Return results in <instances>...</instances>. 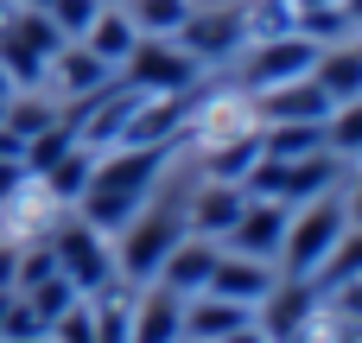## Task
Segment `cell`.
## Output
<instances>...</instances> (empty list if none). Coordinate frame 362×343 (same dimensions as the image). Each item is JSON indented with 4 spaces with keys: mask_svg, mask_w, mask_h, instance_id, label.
Listing matches in <instances>:
<instances>
[{
    "mask_svg": "<svg viewBox=\"0 0 362 343\" xmlns=\"http://www.w3.org/2000/svg\"><path fill=\"white\" fill-rule=\"evenodd\" d=\"M185 140H191V134H178V140H153V146H108V153L95 159L89 185H83V197H76V216H83L89 229L115 236V229L153 197L159 172L172 165V153H178Z\"/></svg>",
    "mask_w": 362,
    "mask_h": 343,
    "instance_id": "obj_1",
    "label": "cell"
},
{
    "mask_svg": "<svg viewBox=\"0 0 362 343\" xmlns=\"http://www.w3.org/2000/svg\"><path fill=\"white\" fill-rule=\"evenodd\" d=\"M350 236V210H344V197L337 191H325V197H312V204H299L293 216H286V242H280V274L286 280H305V274H318V261L337 248Z\"/></svg>",
    "mask_w": 362,
    "mask_h": 343,
    "instance_id": "obj_2",
    "label": "cell"
},
{
    "mask_svg": "<svg viewBox=\"0 0 362 343\" xmlns=\"http://www.w3.org/2000/svg\"><path fill=\"white\" fill-rule=\"evenodd\" d=\"M45 248H51V267L83 293V299H95L102 286H115V261H108V242H102V229H89L83 216H51V229H45Z\"/></svg>",
    "mask_w": 362,
    "mask_h": 343,
    "instance_id": "obj_3",
    "label": "cell"
},
{
    "mask_svg": "<svg viewBox=\"0 0 362 343\" xmlns=\"http://www.w3.org/2000/svg\"><path fill=\"white\" fill-rule=\"evenodd\" d=\"M121 229H127V236H121L115 274H121V280H134V286H153L159 261H165V255H172V242L185 236V204H159V210H146V204H140Z\"/></svg>",
    "mask_w": 362,
    "mask_h": 343,
    "instance_id": "obj_4",
    "label": "cell"
},
{
    "mask_svg": "<svg viewBox=\"0 0 362 343\" xmlns=\"http://www.w3.org/2000/svg\"><path fill=\"white\" fill-rule=\"evenodd\" d=\"M235 57H242V64H235V83H229V89L255 95V89H274V83H286V76H305L312 57H318V38H305V32H274V38H248Z\"/></svg>",
    "mask_w": 362,
    "mask_h": 343,
    "instance_id": "obj_5",
    "label": "cell"
},
{
    "mask_svg": "<svg viewBox=\"0 0 362 343\" xmlns=\"http://www.w3.org/2000/svg\"><path fill=\"white\" fill-rule=\"evenodd\" d=\"M197 57L191 51H178V38H153V32H140L134 38V51L115 64V76L127 83V89H140V95H172V89H191L197 83Z\"/></svg>",
    "mask_w": 362,
    "mask_h": 343,
    "instance_id": "obj_6",
    "label": "cell"
},
{
    "mask_svg": "<svg viewBox=\"0 0 362 343\" xmlns=\"http://www.w3.org/2000/svg\"><path fill=\"white\" fill-rule=\"evenodd\" d=\"M172 38H178V51H191L197 64H229V57L248 45V19H242V6H216V13H197V6H191Z\"/></svg>",
    "mask_w": 362,
    "mask_h": 343,
    "instance_id": "obj_7",
    "label": "cell"
},
{
    "mask_svg": "<svg viewBox=\"0 0 362 343\" xmlns=\"http://www.w3.org/2000/svg\"><path fill=\"white\" fill-rule=\"evenodd\" d=\"M286 216H293L286 204H274V197H248V204H242V216L229 223L223 248H229V255H248V261H280Z\"/></svg>",
    "mask_w": 362,
    "mask_h": 343,
    "instance_id": "obj_8",
    "label": "cell"
},
{
    "mask_svg": "<svg viewBox=\"0 0 362 343\" xmlns=\"http://www.w3.org/2000/svg\"><path fill=\"white\" fill-rule=\"evenodd\" d=\"M108 83H115V70H108L89 45H76V38H64V45L51 51V64H45V89H51L57 102H83V95L108 89Z\"/></svg>",
    "mask_w": 362,
    "mask_h": 343,
    "instance_id": "obj_9",
    "label": "cell"
},
{
    "mask_svg": "<svg viewBox=\"0 0 362 343\" xmlns=\"http://www.w3.org/2000/svg\"><path fill=\"white\" fill-rule=\"evenodd\" d=\"M248 108H255L261 127H267V121H325V115H331V95H325L312 76H286V83H274V89H255Z\"/></svg>",
    "mask_w": 362,
    "mask_h": 343,
    "instance_id": "obj_10",
    "label": "cell"
},
{
    "mask_svg": "<svg viewBox=\"0 0 362 343\" xmlns=\"http://www.w3.org/2000/svg\"><path fill=\"white\" fill-rule=\"evenodd\" d=\"M280 280V267L274 261H248V255H216V267H210V280H204V293H216V299H235V306H261L267 299V286Z\"/></svg>",
    "mask_w": 362,
    "mask_h": 343,
    "instance_id": "obj_11",
    "label": "cell"
},
{
    "mask_svg": "<svg viewBox=\"0 0 362 343\" xmlns=\"http://www.w3.org/2000/svg\"><path fill=\"white\" fill-rule=\"evenodd\" d=\"M242 204H248V191H242V185H229V178H204V185H197V197L185 204V229H191V236L223 242V236H229V223L242 216Z\"/></svg>",
    "mask_w": 362,
    "mask_h": 343,
    "instance_id": "obj_12",
    "label": "cell"
},
{
    "mask_svg": "<svg viewBox=\"0 0 362 343\" xmlns=\"http://www.w3.org/2000/svg\"><path fill=\"white\" fill-rule=\"evenodd\" d=\"M216 255H223V248H216L210 236H191V229H185V236L172 242V255L159 261V274H153V280H159V286H172L178 299H191V293H204V280H210Z\"/></svg>",
    "mask_w": 362,
    "mask_h": 343,
    "instance_id": "obj_13",
    "label": "cell"
},
{
    "mask_svg": "<svg viewBox=\"0 0 362 343\" xmlns=\"http://www.w3.org/2000/svg\"><path fill=\"white\" fill-rule=\"evenodd\" d=\"M185 299L172 293V286H153V293H140L134 299V318H127V343H178L185 331Z\"/></svg>",
    "mask_w": 362,
    "mask_h": 343,
    "instance_id": "obj_14",
    "label": "cell"
},
{
    "mask_svg": "<svg viewBox=\"0 0 362 343\" xmlns=\"http://www.w3.org/2000/svg\"><path fill=\"white\" fill-rule=\"evenodd\" d=\"M242 325H255V306H235V299H216V293H191L178 331L197 337V343H223L229 331H242Z\"/></svg>",
    "mask_w": 362,
    "mask_h": 343,
    "instance_id": "obj_15",
    "label": "cell"
},
{
    "mask_svg": "<svg viewBox=\"0 0 362 343\" xmlns=\"http://www.w3.org/2000/svg\"><path fill=\"white\" fill-rule=\"evenodd\" d=\"M305 76L331 95V108H337V102H356V95H362V51L350 45V38H337L331 51H318V57H312V70H305Z\"/></svg>",
    "mask_w": 362,
    "mask_h": 343,
    "instance_id": "obj_16",
    "label": "cell"
},
{
    "mask_svg": "<svg viewBox=\"0 0 362 343\" xmlns=\"http://www.w3.org/2000/svg\"><path fill=\"white\" fill-rule=\"evenodd\" d=\"M134 38H140V25H134V19H127V13H121L115 0H102V6H95V19H89V25L76 32V45H89V51H95V57H102L108 70H115V64H121V57L134 51Z\"/></svg>",
    "mask_w": 362,
    "mask_h": 343,
    "instance_id": "obj_17",
    "label": "cell"
},
{
    "mask_svg": "<svg viewBox=\"0 0 362 343\" xmlns=\"http://www.w3.org/2000/svg\"><path fill=\"white\" fill-rule=\"evenodd\" d=\"M95 159H102L95 146L70 140V146H64V153H57V159H51L45 172H32V178H38L45 191H51V204H76V197H83V185H89V172H95Z\"/></svg>",
    "mask_w": 362,
    "mask_h": 343,
    "instance_id": "obj_18",
    "label": "cell"
},
{
    "mask_svg": "<svg viewBox=\"0 0 362 343\" xmlns=\"http://www.w3.org/2000/svg\"><path fill=\"white\" fill-rule=\"evenodd\" d=\"M261 159V121L242 127V134H223V140H204V178H229L242 185V172Z\"/></svg>",
    "mask_w": 362,
    "mask_h": 343,
    "instance_id": "obj_19",
    "label": "cell"
},
{
    "mask_svg": "<svg viewBox=\"0 0 362 343\" xmlns=\"http://www.w3.org/2000/svg\"><path fill=\"white\" fill-rule=\"evenodd\" d=\"M127 318H134V299L121 286H102L89 299V331H95V343H127Z\"/></svg>",
    "mask_w": 362,
    "mask_h": 343,
    "instance_id": "obj_20",
    "label": "cell"
},
{
    "mask_svg": "<svg viewBox=\"0 0 362 343\" xmlns=\"http://www.w3.org/2000/svg\"><path fill=\"white\" fill-rule=\"evenodd\" d=\"M19 293H25V306H32L38 318H45V331H51V318H64V312H70V306L83 299V293H76V286H70V280H64L57 267H51L45 280H32V286H19Z\"/></svg>",
    "mask_w": 362,
    "mask_h": 343,
    "instance_id": "obj_21",
    "label": "cell"
},
{
    "mask_svg": "<svg viewBox=\"0 0 362 343\" xmlns=\"http://www.w3.org/2000/svg\"><path fill=\"white\" fill-rule=\"evenodd\" d=\"M325 153H337V159H356L362 153V108L356 102H337L325 115Z\"/></svg>",
    "mask_w": 362,
    "mask_h": 343,
    "instance_id": "obj_22",
    "label": "cell"
},
{
    "mask_svg": "<svg viewBox=\"0 0 362 343\" xmlns=\"http://www.w3.org/2000/svg\"><path fill=\"white\" fill-rule=\"evenodd\" d=\"M185 13H191V0H127V19L153 38H172L185 25Z\"/></svg>",
    "mask_w": 362,
    "mask_h": 343,
    "instance_id": "obj_23",
    "label": "cell"
},
{
    "mask_svg": "<svg viewBox=\"0 0 362 343\" xmlns=\"http://www.w3.org/2000/svg\"><path fill=\"white\" fill-rule=\"evenodd\" d=\"M6 337H45V318L25 306V293H6V312H0V343Z\"/></svg>",
    "mask_w": 362,
    "mask_h": 343,
    "instance_id": "obj_24",
    "label": "cell"
},
{
    "mask_svg": "<svg viewBox=\"0 0 362 343\" xmlns=\"http://www.w3.org/2000/svg\"><path fill=\"white\" fill-rule=\"evenodd\" d=\"M95 6H102V0H51L45 13L57 19V32H64V38H76V32H83V25L95 19Z\"/></svg>",
    "mask_w": 362,
    "mask_h": 343,
    "instance_id": "obj_25",
    "label": "cell"
},
{
    "mask_svg": "<svg viewBox=\"0 0 362 343\" xmlns=\"http://www.w3.org/2000/svg\"><path fill=\"white\" fill-rule=\"evenodd\" d=\"M25 178H32V172H25V159H0V204H6Z\"/></svg>",
    "mask_w": 362,
    "mask_h": 343,
    "instance_id": "obj_26",
    "label": "cell"
},
{
    "mask_svg": "<svg viewBox=\"0 0 362 343\" xmlns=\"http://www.w3.org/2000/svg\"><path fill=\"white\" fill-rule=\"evenodd\" d=\"M223 343H274V337H267L261 325H242V331H229V337H223Z\"/></svg>",
    "mask_w": 362,
    "mask_h": 343,
    "instance_id": "obj_27",
    "label": "cell"
},
{
    "mask_svg": "<svg viewBox=\"0 0 362 343\" xmlns=\"http://www.w3.org/2000/svg\"><path fill=\"white\" fill-rule=\"evenodd\" d=\"M6 343H51V337H6Z\"/></svg>",
    "mask_w": 362,
    "mask_h": 343,
    "instance_id": "obj_28",
    "label": "cell"
},
{
    "mask_svg": "<svg viewBox=\"0 0 362 343\" xmlns=\"http://www.w3.org/2000/svg\"><path fill=\"white\" fill-rule=\"evenodd\" d=\"M6 6H13V0H0V19H6Z\"/></svg>",
    "mask_w": 362,
    "mask_h": 343,
    "instance_id": "obj_29",
    "label": "cell"
},
{
    "mask_svg": "<svg viewBox=\"0 0 362 343\" xmlns=\"http://www.w3.org/2000/svg\"><path fill=\"white\" fill-rule=\"evenodd\" d=\"M178 343H197V337H178Z\"/></svg>",
    "mask_w": 362,
    "mask_h": 343,
    "instance_id": "obj_30",
    "label": "cell"
}]
</instances>
